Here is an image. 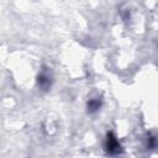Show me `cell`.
Masks as SVG:
<instances>
[{"label":"cell","instance_id":"6da1fadb","mask_svg":"<svg viewBox=\"0 0 158 158\" xmlns=\"http://www.w3.org/2000/svg\"><path fill=\"white\" fill-rule=\"evenodd\" d=\"M106 151L109 154H117L121 152V147L120 143L117 141V138L114 136V133H107V138H106Z\"/></svg>","mask_w":158,"mask_h":158},{"label":"cell","instance_id":"7a4b0ae2","mask_svg":"<svg viewBox=\"0 0 158 158\" xmlns=\"http://www.w3.org/2000/svg\"><path fill=\"white\" fill-rule=\"evenodd\" d=\"M38 85H40L41 88H43L44 90L48 89L49 85H51V80H49V78H48L46 74H41V75L38 77Z\"/></svg>","mask_w":158,"mask_h":158},{"label":"cell","instance_id":"3957f363","mask_svg":"<svg viewBox=\"0 0 158 158\" xmlns=\"http://www.w3.org/2000/svg\"><path fill=\"white\" fill-rule=\"evenodd\" d=\"M99 107H100L99 100H91V101H89V104H88V111H89V112H94V111H96Z\"/></svg>","mask_w":158,"mask_h":158}]
</instances>
